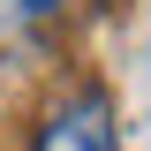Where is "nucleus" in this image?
I'll return each instance as SVG.
<instances>
[{"label":"nucleus","instance_id":"obj_1","mask_svg":"<svg viewBox=\"0 0 151 151\" xmlns=\"http://www.w3.org/2000/svg\"><path fill=\"white\" fill-rule=\"evenodd\" d=\"M38 151H121V136H113V106L98 91H76L68 106L38 129Z\"/></svg>","mask_w":151,"mask_h":151}]
</instances>
